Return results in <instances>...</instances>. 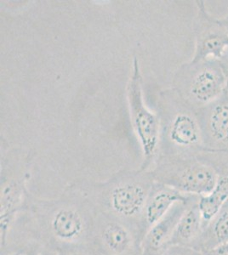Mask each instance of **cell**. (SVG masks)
I'll return each mask as SVG.
<instances>
[{
    "instance_id": "cell-1",
    "label": "cell",
    "mask_w": 228,
    "mask_h": 255,
    "mask_svg": "<svg viewBox=\"0 0 228 255\" xmlns=\"http://www.w3.org/2000/svg\"><path fill=\"white\" fill-rule=\"evenodd\" d=\"M96 209L74 183L55 199L31 196L16 218L10 238L19 248L38 247L61 251L90 245Z\"/></svg>"
},
{
    "instance_id": "cell-2",
    "label": "cell",
    "mask_w": 228,
    "mask_h": 255,
    "mask_svg": "<svg viewBox=\"0 0 228 255\" xmlns=\"http://www.w3.org/2000/svg\"><path fill=\"white\" fill-rule=\"evenodd\" d=\"M150 172L121 170L101 182L78 180L74 182L96 210L106 212L141 233V220L145 203L153 183Z\"/></svg>"
},
{
    "instance_id": "cell-3",
    "label": "cell",
    "mask_w": 228,
    "mask_h": 255,
    "mask_svg": "<svg viewBox=\"0 0 228 255\" xmlns=\"http://www.w3.org/2000/svg\"><path fill=\"white\" fill-rule=\"evenodd\" d=\"M159 156L196 157L205 151L199 110L171 88L159 94Z\"/></svg>"
},
{
    "instance_id": "cell-4",
    "label": "cell",
    "mask_w": 228,
    "mask_h": 255,
    "mask_svg": "<svg viewBox=\"0 0 228 255\" xmlns=\"http://www.w3.org/2000/svg\"><path fill=\"white\" fill-rule=\"evenodd\" d=\"M228 76L219 60L190 61L176 71L172 89L200 110L217 101L228 90Z\"/></svg>"
},
{
    "instance_id": "cell-5",
    "label": "cell",
    "mask_w": 228,
    "mask_h": 255,
    "mask_svg": "<svg viewBox=\"0 0 228 255\" xmlns=\"http://www.w3.org/2000/svg\"><path fill=\"white\" fill-rule=\"evenodd\" d=\"M149 172L154 181L199 197L211 193L218 180L217 169L201 155L159 156Z\"/></svg>"
},
{
    "instance_id": "cell-6",
    "label": "cell",
    "mask_w": 228,
    "mask_h": 255,
    "mask_svg": "<svg viewBox=\"0 0 228 255\" xmlns=\"http://www.w3.org/2000/svg\"><path fill=\"white\" fill-rule=\"evenodd\" d=\"M31 153L12 149L1 158V242L24 209L32 195L26 188Z\"/></svg>"
},
{
    "instance_id": "cell-7",
    "label": "cell",
    "mask_w": 228,
    "mask_h": 255,
    "mask_svg": "<svg viewBox=\"0 0 228 255\" xmlns=\"http://www.w3.org/2000/svg\"><path fill=\"white\" fill-rule=\"evenodd\" d=\"M142 77L138 59L134 57L132 72L127 85V100L130 121L142 146L143 160L139 169L150 171L159 157L160 119L158 113L151 112L145 104Z\"/></svg>"
},
{
    "instance_id": "cell-8",
    "label": "cell",
    "mask_w": 228,
    "mask_h": 255,
    "mask_svg": "<svg viewBox=\"0 0 228 255\" xmlns=\"http://www.w3.org/2000/svg\"><path fill=\"white\" fill-rule=\"evenodd\" d=\"M142 238L136 230L106 212L96 210L90 247L98 255H141Z\"/></svg>"
},
{
    "instance_id": "cell-9",
    "label": "cell",
    "mask_w": 228,
    "mask_h": 255,
    "mask_svg": "<svg viewBox=\"0 0 228 255\" xmlns=\"http://www.w3.org/2000/svg\"><path fill=\"white\" fill-rule=\"evenodd\" d=\"M197 15L194 19L195 38L194 55L191 61L207 59L221 60L228 49V32L221 19L209 12L205 1L198 0Z\"/></svg>"
},
{
    "instance_id": "cell-10",
    "label": "cell",
    "mask_w": 228,
    "mask_h": 255,
    "mask_svg": "<svg viewBox=\"0 0 228 255\" xmlns=\"http://www.w3.org/2000/svg\"><path fill=\"white\" fill-rule=\"evenodd\" d=\"M204 152L228 154V91L199 110Z\"/></svg>"
},
{
    "instance_id": "cell-11",
    "label": "cell",
    "mask_w": 228,
    "mask_h": 255,
    "mask_svg": "<svg viewBox=\"0 0 228 255\" xmlns=\"http://www.w3.org/2000/svg\"><path fill=\"white\" fill-rule=\"evenodd\" d=\"M197 197L199 196L175 203L167 214L148 230L142 241L141 255H161L171 247V241L180 219L188 204Z\"/></svg>"
},
{
    "instance_id": "cell-12",
    "label": "cell",
    "mask_w": 228,
    "mask_h": 255,
    "mask_svg": "<svg viewBox=\"0 0 228 255\" xmlns=\"http://www.w3.org/2000/svg\"><path fill=\"white\" fill-rule=\"evenodd\" d=\"M194 195L184 194L171 186L162 183H153L145 203L141 220L142 239L148 230L164 217L175 203L180 201H188Z\"/></svg>"
},
{
    "instance_id": "cell-13",
    "label": "cell",
    "mask_w": 228,
    "mask_h": 255,
    "mask_svg": "<svg viewBox=\"0 0 228 255\" xmlns=\"http://www.w3.org/2000/svg\"><path fill=\"white\" fill-rule=\"evenodd\" d=\"M199 197L194 198L180 219L171 241V246L186 247L196 250L205 229L199 208Z\"/></svg>"
},
{
    "instance_id": "cell-14",
    "label": "cell",
    "mask_w": 228,
    "mask_h": 255,
    "mask_svg": "<svg viewBox=\"0 0 228 255\" xmlns=\"http://www.w3.org/2000/svg\"><path fill=\"white\" fill-rule=\"evenodd\" d=\"M228 244V200L205 226L197 250L205 253Z\"/></svg>"
},
{
    "instance_id": "cell-15",
    "label": "cell",
    "mask_w": 228,
    "mask_h": 255,
    "mask_svg": "<svg viewBox=\"0 0 228 255\" xmlns=\"http://www.w3.org/2000/svg\"><path fill=\"white\" fill-rule=\"evenodd\" d=\"M228 200V167L218 172L217 185L211 193L199 197V208L205 227Z\"/></svg>"
},
{
    "instance_id": "cell-16",
    "label": "cell",
    "mask_w": 228,
    "mask_h": 255,
    "mask_svg": "<svg viewBox=\"0 0 228 255\" xmlns=\"http://www.w3.org/2000/svg\"><path fill=\"white\" fill-rule=\"evenodd\" d=\"M59 255H98L93 250L90 245L74 247L58 252Z\"/></svg>"
},
{
    "instance_id": "cell-17",
    "label": "cell",
    "mask_w": 228,
    "mask_h": 255,
    "mask_svg": "<svg viewBox=\"0 0 228 255\" xmlns=\"http://www.w3.org/2000/svg\"><path fill=\"white\" fill-rule=\"evenodd\" d=\"M161 255H203L202 253L186 247L171 246Z\"/></svg>"
},
{
    "instance_id": "cell-18",
    "label": "cell",
    "mask_w": 228,
    "mask_h": 255,
    "mask_svg": "<svg viewBox=\"0 0 228 255\" xmlns=\"http://www.w3.org/2000/svg\"><path fill=\"white\" fill-rule=\"evenodd\" d=\"M203 255H228V244L216 247L212 250L203 253Z\"/></svg>"
},
{
    "instance_id": "cell-19",
    "label": "cell",
    "mask_w": 228,
    "mask_h": 255,
    "mask_svg": "<svg viewBox=\"0 0 228 255\" xmlns=\"http://www.w3.org/2000/svg\"><path fill=\"white\" fill-rule=\"evenodd\" d=\"M40 250L36 249H28V250H15L13 252L9 253L5 255H38Z\"/></svg>"
},
{
    "instance_id": "cell-20",
    "label": "cell",
    "mask_w": 228,
    "mask_h": 255,
    "mask_svg": "<svg viewBox=\"0 0 228 255\" xmlns=\"http://www.w3.org/2000/svg\"><path fill=\"white\" fill-rule=\"evenodd\" d=\"M221 63L223 65V68L225 70L227 75L228 76V49H227L225 54L223 55V58L220 60Z\"/></svg>"
},
{
    "instance_id": "cell-21",
    "label": "cell",
    "mask_w": 228,
    "mask_h": 255,
    "mask_svg": "<svg viewBox=\"0 0 228 255\" xmlns=\"http://www.w3.org/2000/svg\"><path fill=\"white\" fill-rule=\"evenodd\" d=\"M38 255H59L57 251L55 250H49V249H46V248H43L42 250L39 251Z\"/></svg>"
},
{
    "instance_id": "cell-22",
    "label": "cell",
    "mask_w": 228,
    "mask_h": 255,
    "mask_svg": "<svg viewBox=\"0 0 228 255\" xmlns=\"http://www.w3.org/2000/svg\"><path fill=\"white\" fill-rule=\"evenodd\" d=\"M221 20H222V22H223V25L225 26L226 29H227V31H228V14L226 15L225 17L222 18Z\"/></svg>"
},
{
    "instance_id": "cell-23",
    "label": "cell",
    "mask_w": 228,
    "mask_h": 255,
    "mask_svg": "<svg viewBox=\"0 0 228 255\" xmlns=\"http://www.w3.org/2000/svg\"></svg>"
}]
</instances>
